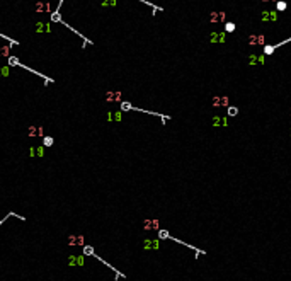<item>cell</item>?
<instances>
[{"label":"cell","instance_id":"6da1fadb","mask_svg":"<svg viewBox=\"0 0 291 281\" xmlns=\"http://www.w3.org/2000/svg\"><path fill=\"white\" fill-rule=\"evenodd\" d=\"M83 257L82 256H68L67 257V264L68 266H83Z\"/></svg>","mask_w":291,"mask_h":281},{"label":"cell","instance_id":"7a4b0ae2","mask_svg":"<svg viewBox=\"0 0 291 281\" xmlns=\"http://www.w3.org/2000/svg\"><path fill=\"white\" fill-rule=\"evenodd\" d=\"M68 245H83V235H68Z\"/></svg>","mask_w":291,"mask_h":281},{"label":"cell","instance_id":"3957f363","mask_svg":"<svg viewBox=\"0 0 291 281\" xmlns=\"http://www.w3.org/2000/svg\"><path fill=\"white\" fill-rule=\"evenodd\" d=\"M210 41H211V43H225V31H220V32H211V34H210Z\"/></svg>","mask_w":291,"mask_h":281},{"label":"cell","instance_id":"277c9868","mask_svg":"<svg viewBox=\"0 0 291 281\" xmlns=\"http://www.w3.org/2000/svg\"><path fill=\"white\" fill-rule=\"evenodd\" d=\"M291 41V38H288V39H284V41H281V43H278V44H269V46H266L264 48V55H271L274 50H278L279 46H283V44H286V43H290Z\"/></svg>","mask_w":291,"mask_h":281},{"label":"cell","instance_id":"5b68a950","mask_svg":"<svg viewBox=\"0 0 291 281\" xmlns=\"http://www.w3.org/2000/svg\"><path fill=\"white\" fill-rule=\"evenodd\" d=\"M264 63V55H250L249 56V65H261Z\"/></svg>","mask_w":291,"mask_h":281},{"label":"cell","instance_id":"8992f818","mask_svg":"<svg viewBox=\"0 0 291 281\" xmlns=\"http://www.w3.org/2000/svg\"><path fill=\"white\" fill-rule=\"evenodd\" d=\"M225 17H226V15H225V12H213V14L210 15V20H211V22H223V20H225Z\"/></svg>","mask_w":291,"mask_h":281},{"label":"cell","instance_id":"52a82bcc","mask_svg":"<svg viewBox=\"0 0 291 281\" xmlns=\"http://www.w3.org/2000/svg\"><path fill=\"white\" fill-rule=\"evenodd\" d=\"M262 20H278V10H271V12H264L262 14Z\"/></svg>","mask_w":291,"mask_h":281},{"label":"cell","instance_id":"ba28073f","mask_svg":"<svg viewBox=\"0 0 291 281\" xmlns=\"http://www.w3.org/2000/svg\"><path fill=\"white\" fill-rule=\"evenodd\" d=\"M158 244H160L158 240H150L148 239V240L143 242V249H158Z\"/></svg>","mask_w":291,"mask_h":281},{"label":"cell","instance_id":"9c48e42d","mask_svg":"<svg viewBox=\"0 0 291 281\" xmlns=\"http://www.w3.org/2000/svg\"><path fill=\"white\" fill-rule=\"evenodd\" d=\"M143 228L145 230H150V228H158V220H147L143 223Z\"/></svg>","mask_w":291,"mask_h":281},{"label":"cell","instance_id":"30bf717a","mask_svg":"<svg viewBox=\"0 0 291 281\" xmlns=\"http://www.w3.org/2000/svg\"><path fill=\"white\" fill-rule=\"evenodd\" d=\"M226 118H221V116H215L213 118V126H226Z\"/></svg>","mask_w":291,"mask_h":281},{"label":"cell","instance_id":"8fae6325","mask_svg":"<svg viewBox=\"0 0 291 281\" xmlns=\"http://www.w3.org/2000/svg\"><path fill=\"white\" fill-rule=\"evenodd\" d=\"M106 99L109 100V102H118V100H121V94L119 92H107Z\"/></svg>","mask_w":291,"mask_h":281},{"label":"cell","instance_id":"7c38bea8","mask_svg":"<svg viewBox=\"0 0 291 281\" xmlns=\"http://www.w3.org/2000/svg\"><path fill=\"white\" fill-rule=\"evenodd\" d=\"M27 135H29V136H34V135H43V128H41V126H29Z\"/></svg>","mask_w":291,"mask_h":281},{"label":"cell","instance_id":"4fadbf2b","mask_svg":"<svg viewBox=\"0 0 291 281\" xmlns=\"http://www.w3.org/2000/svg\"><path fill=\"white\" fill-rule=\"evenodd\" d=\"M213 106H228V97H215Z\"/></svg>","mask_w":291,"mask_h":281},{"label":"cell","instance_id":"5bb4252c","mask_svg":"<svg viewBox=\"0 0 291 281\" xmlns=\"http://www.w3.org/2000/svg\"><path fill=\"white\" fill-rule=\"evenodd\" d=\"M250 44H264V36L259 34V36H250V39H249Z\"/></svg>","mask_w":291,"mask_h":281},{"label":"cell","instance_id":"9a60e30c","mask_svg":"<svg viewBox=\"0 0 291 281\" xmlns=\"http://www.w3.org/2000/svg\"><path fill=\"white\" fill-rule=\"evenodd\" d=\"M286 7H288L286 2H283V0H278V2H276V10H281L283 12V10H286Z\"/></svg>","mask_w":291,"mask_h":281},{"label":"cell","instance_id":"2e32d148","mask_svg":"<svg viewBox=\"0 0 291 281\" xmlns=\"http://www.w3.org/2000/svg\"><path fill=\"white\" fill-rule=\"evenodd\" d=\"M235 31V24L233 22H226L225 24V32H233Z\"/></svg>","mask_w":291,"mask_h":281},{"label":"cell","instance_id":"e0dca14e","mask_svg":"<svg viewBox=\"0 0 291 281\" xmlns=\"http://www.w3.org/2000/svg\"><path fill=\"white\" fill-rule=\"evenodd\" d=\"M36 9L39 10V12H44V10L50 9V5H48V4H38V5H36Z\"/></svg>","mask_w":291,"mask_h":281},{"label":"cell","instance_id":"ac0fdd59","mask_svg":"<svg viewBox=\"0 0 291 281\" xmlns=\"http://www.w3.org/2000/svg\"><path fill=\"white\" fill-rule=\"evenodd\" d=\"M107 118H109V119H112V121H118V119H121V114H119V112H111Z\"/></svg>","mask_w":291,"mask_h":281},{"label":"cell","instance_id":"d6986e66","mask_svg":"<svg viewBox=\"0 0 291 281\" xmlns=\"http://www.w3.org/2000/svg\"><path fill=\"white\" fill-rule=\"evenodd\" d=\"M38 31H44V32H48V31H50V26H48V24H38Z\"/></svg>","mask_w":291,"mask_h":281},{"label":"cell","instance_id":"ffe728a7","mask_svg":"<svg viewBox=\"0 0 291 281\" xmlns=\"http://www.w3.org/2000/svg\"><path fill=\"white\" fill-rule=\"evenodd\" d=\"M158 237H160V239H170V235L165 230H158Z\"/></svg>","mask_w":291,"mask_h":281},{"label":"cell","instance_id":"44dd1931","mask_svg":"<svg viewBox=\"0 0 291 281\" xmlns=\"http://www.w3.org/2000/svg\"><path fill=\"white\" fill-rule=\"evenodd\" d=\"M5 55H9V48L7 46H0V56H5Z\"/></svg>","mask_w":291,"mask_h":281},{"label":"cell","instance_id":"7402d4cb","mask_svg":"<svg viewBox=\"0 0 291 281\" xmlns=\"http://www.w3.org/2000/svg\"><path fill=\"white\" fill-rule=\"evenodd\" d=\"M7 75H9V68L0 67V77H7Z\"/></svg>","mask_w":291,"mask_h":281},{"label":"cell","instance_id":"603a6c76","mask_svg":"<svg viewBox=\"0 0 291 281\" xmlns=\"http://www.w3.org/2000/svg\"><path fill=\"white\" fill-rule=\"evenodd\" d=\"M102 5H116V0H102Z\"/></svg>","mask_w":291,"mask_h":281},{"label":"cell","instance_id":"cb8c5ba5","mask_svg":"<svg viewBox=\"0 0 291 281\" xmlns=\"http://www.w3.org/2000/svg\"><path fill=\"white\" fill-rule=\"evenodd\" d=\"M237 112H238V109H237V107H228V114H230V116H235Z\"/></svg>","mask_w":291,"mask_h":281},{"label":"cell","instance_id":"d4e9b609","mask_svg":"<svg viewBox=\"0 0 291 281\" xmlns=\"http://www.w3.org/2000/svg\"><path fill=\"white\" fill-rule=\"evenodd\" d=\"M83 252H85V256H89V254H92L94 251H92L90 247H85V249H83Z\"/></svg>","mask_w":291,"mask_h":281},{"label":"cell","instance_id":"484cf974","mask_svg":"<svg viewBox=\"0 0 291 281\" xmlns=\"http://www.w3.org/2000/svg\"><path fill=\"white\" fill-rule=\"evenodd\" d=\"M51 143H53L51 138H44V145H51Z\"/></svg>","mask_w":291,"mask_h":281},{"label":"cell","instance_id":"4316f807","mask_svg":"<svg viewBox=\"0 0 291 281\" xmlns=\"http://www.w3.org/2000/svg\"><path fill=\"white\" fill-rule=\"evenodd\" d=\"M10 65H17V60H15V58H10Z\"/></svg>","mask_w":291,"mask_h":281},{"label":"cell","instance_id":"83f0119b","mask_svg":"<svg viewBox=\"0 0 291 281\" xmlns=\"http://www.w3.org/2000/svg\"><path fill=\"white\" fill-rule=\"evenodd\" d=\"M264 2H267V0H264ZM276 2H278V0H276Z\"/></svg>","mask_w":291,"mask_h":281}]
</instances>
